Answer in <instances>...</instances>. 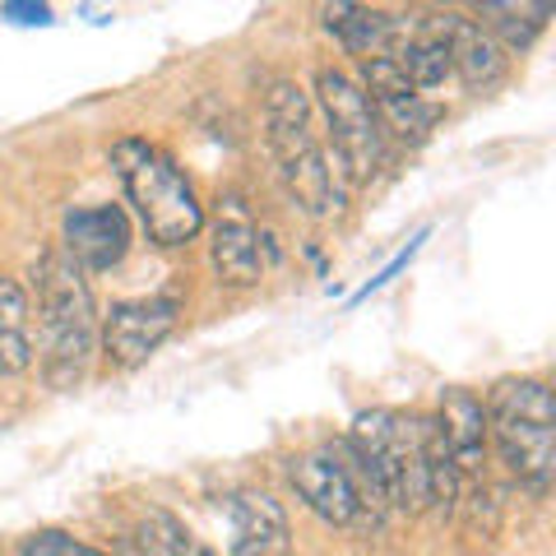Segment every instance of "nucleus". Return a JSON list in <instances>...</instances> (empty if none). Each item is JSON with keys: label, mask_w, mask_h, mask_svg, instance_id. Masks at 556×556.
<instances>
[{"label": "nucleus", "mask_w": 556, "mask_h": 556, "mask_svg": "<svg viewBox=\"0 0 556 556\" xmlns=\"http://www.w3.org/2000/svg\"><path fill=\"white\" fill-rule=\"evenodd\" d=\"M441 33L450 47V70H459V79L468 89H492V84L506 79V51H501L486 33L464 20V14H441Z\"/></svg>", "instance_id": "14"}, {"label": "nucleus", "mask_w": 556, "mask_h": 556, "mask_svg": "<svg viewBox=\"0 0 556 556\" xmlns=\"http://www.w3.org/2000/svg\"><path fill=\"white\" fill-rule=\"evenodd\" d=\"M455 519H459V533L468 538V543H492L496 529H501V501L492 492V482L464 478L459 501H455Z\"/></svg>", "instance_id": "19"}, {"label": "nucleus", "mask_w": 556, "mask_h": 556, "mask_svg": "<svg viewBox=\"0 0 556 556\" xmlns=\"http://www.w3.org/2000/svg\"><path fill=\"white\" fill-rule=\"evenodd\" d=\"M348 459L357 468L362 515H422L427 501V464H422V417L399 408L357 413L348 427Z\"/></svg>", "instance_id": "2"}, {"label": "nucleus", "mask_w": 556, "mask_h": 556, "mask_svg": "<svg viewBox=\"0 0 556 556\" xmlns=\"http://www.w3.org/2000/svg\"><path fill=\"white\" fill-rule=\"evenodd\" d=\"M422 241H427V232H417V237L408 241V251H399V255L390 260V265H386V269H380V274L371 278V283H367V288H362V292H357V298H353V302H362V298H371V292H380V288H386V283H390V278H394V274H399V269H404V265H408V260L417 255V247H422Z\"/></svg>", "instance_id": "21"}, {"label": "nucleus", "mask_w": 556, "mask_h": 556, "mask_svg": "<svg viewBox=\"0 0 556 556\" xmlns=\"http://www.w3.org/2000/svg\"><path fill=\"white\" fill-rule=\"evenodd\" d=\"M320 24L325 33H334V38L343 42V51H353V56H380V51L390 47L394 38V20L380 10H367V5H325L320 10Z\"/></svg>", "instance_id": "17"}, {"label": "nucleus", "mask_w": 556, "mask_h": 556, "mask_svg": "<svg viewBox=\"0 0 556 556\" xmlns=\"http://www.w3.org/2000/svg\"><path fill=\"white\" fill-rule=\"evenodd\" d=\"M473 14H478L473 24L501 51H529L538 42V33L547 28L552 5H543V0H538V5H515V0H482Z\"/></svg>", "instance_id": "16"}, {"label": "nucleus", "mask_w": 556, "mask_h": 556, "mask_svg": "<svg viewBox=\"0 0 556 556\" xmlns=\"http://www.w3.org/2000/svg\"><path fill=\"white\" fill-rule=\"evenodd\" d=\"M486 445L506 473L533 496L552 492L556 478V399L547 380L506 376L486 394Z\"/></svg>", "instance_id": "4"}, {"label": "nucleus", "mask_w": 556, "mask_h": 556, "mask_svg": "<svg viewBox=\"0 0 556 556\" xmlns=\"http://www.w3.org/2000/svg\"><path fill=\"white\" fill-rule=\"evenodd\" d=\"M33 367V311L20 278H0V376H24Z\"/></svg>", "instance_id": "15"}, {"label": "nucleus", "mask_w": 556, "mask_h": 556, "mask_svg": "<svg viewBox=\"0 0 556 556\" xmlns=\"http://www.w3.org/2000/svg\"><path fill=\"white\" fill-rule=\"evenodd\" d=\"M288 482H292V492L306 501V510L325 519V525H334V529L357 525L362 486H357V468L348 459L343 441L316 445V450H306V455H298L288 464Z\"/></svg>", "instance_id": "9"}, {"label": "nucleus", "mask_w": 556, "mask_h": 556, "mask_svg": "<svg viewBox=\"0 0 556 556\" xmlns=\"http://www.w3.org/2000/svg\"><path fill=\"white\" fill-rule=\"evenodd\" d=\"M311 108H320V116H325V130H329V144H334L343 181L371 186L390 159V139L380 130L362 84L348 75V70L320 65L316 70V102H311Z\"/></svg>", "instance_id": "6"}, {"label": "nucleus", "mask_w": 556, "mask_h": 556, "mask_svg": "<svg viewBox=\"0 0 556 556\" xmlns=\"http://www.w3.org/2000/svg\"><path fill=\"white\" fill-rule=\"evenodd\" d=\"M108 159H112V172L121 177V190H126V200L135 204V214L144 223L153 247L177 251L204 232V204L167 149L149 144V139H139V135H126L112 144Z\"/></svg>", "instance_id": "5"}, {"label": "nucleus", "mask_w": 556, "mask_h": 556, "mask_svg": "<svg viewBox=\"0 0 556 556\" xmlns=\"http://www.w3.org/2000/svg\"><path fill=\"white\" fill-rule=\"evenodd\" d=\"M437 427L450 445V455L459 464V478H486L482 459H486V408L473 390H441V413Z\"/></svg>", "instance_id": "13"}, {"label": "nucleus", "mask_w": 556, "mask_h": 556, "mask_svg": "<svg viewBox=\"0 0 556 556\" xmlns=\"http://www.w3.org/2000/svg\"><path fill=\"white\" fill-rule=\"evenodd\" d=\"M20 556H112V552L84 543V538L65 533V529H38L20 543Z\"/></svg>", "instance_id": "20"}, {"label": "nucleus", "mask_w": 556, "mask_h": 556, "mask_svg": "<svg viewBox=\"0 0 556 556\" xmlns=\"http://www.w3.org/2000/svg\"><path fill=\"white\" fill-rule=\"evenodd\" d=\"M0 14L14 24H51V10L47 5H28V0H10V5H0Z\"/></svg>", "instance_id": "22"}, {"label": "nucleus", "mask_w": 556, "mask_h": 556, "mask_svg": "<svg viewBox=\"0 0 556 556\" xmlns=\"http://www.w3.org/2000/svg\"><path fill=\"white\" fill-rule=\"evenodd\" d=\"M353 79L362 84V93H367L380 130H386V139H399V144H422V139L437 130L441 102H431L427 93H417L413 79L404 75V65H399L390 51L367 56Z\"/></svg>", "instance_id": "8"}, {"label": "nucleus", "mask_w": 556, "mask_h": 556, "mask_svg": "<svg viewBox=\"0 0 556 556\" xmlns=\"http://www.w3.org/2000/svg\"><path fill=\"white\" fill-rule=\"evenodd\" d=\"M208 223V265H214L223 288H255L265 278V255H260V223L241 195H218Z\"/></svg>", "instance_id": "10"}, {"label": "nucleus", "mask_w": 556, "mask_h": 556, "mask_svg": "<svg viewBox=\"0 0 556 556\" xmlns=\"http://www.w3.org/2000/svg\"><path fill=\"white\" fill-rule=\"evenodd\" d=\"M260 126H265L274 177L283 186V195L292 200V208H302L306 218H334L343 208V186L334 181V167H329L320 149L316 108H311V93L298 79L269 84Z\"/></svg>", "instance_id": "3"}, {"label": "nucleus", "mask_w": 556, "mask_h": 556, "mask_svg": "<svg viewBox=\"0 0 556 556\" xmlns=\"http://www.w3.org/2000/svg\"><path fill=\"white\" fill-rule=\"evenodd\" d=\"M181 320V302L172 292L159 298H126L112 302V311L98 320V353L108 371H135L167 343V334Z\"/></svg>", "instance_id": "7"}, {"label": "nucleus", "mask_w": 556, "mask_h": 556, "mask_svg": "<svg viewBox=\"0 0 556 556\" xmlns=\"http://www.w3.org/2000/svg\"><path fill=\"white\" fill-rule=\"evenodd\" d=\"M228 510V552L232 556H292V525L283 506L260 492V486H241L223 501Z\"/></svg>", "instance_id": "12"}, {"label": "nucleus", "mask_w": 556, "mask_h": 556, "mask_svg": "<svg viewBox=\"0 0 556 556\" xmlns=\"http://www.w3.org/2000/svg\"><path fill=\"white\" fill-rule=\"evenodd\" d=\"M61 251L75 260L84 274L116 269L130 251V218L121 204H84L65 214Z\"/></svg>", "instance_id": "11"}, {"label": "nucleus", "mask_w": 556, "mask_h": 556, "mask_svg": "<svg viewBox=\"0 0 556 556\" xmlns=\"http://www.w3.org/2000/svg\"><path fill=\"white\" fill-rule=\"evenodd\" d=\"M135 547L139 556H214L177 515L159 506L135 519Z\"/></svg>", "instance_id": "18"}, {"label": "nucleus", "mask_w": 556, "mask_h": 556, "mask_svg": "<svg viewBox=\"0 0 556 556\" xmlns=\"http://www.w3.org/2000/svg\"><path fill=\"white\" fill-rule=\"evenodd\" d=\"M33 288H28V311H38V371L47 390H79L93 371L98 353V302L75 260L56 247H47L33 260Z\"/></svg>", "instance_id": "1"}]
</instances>
